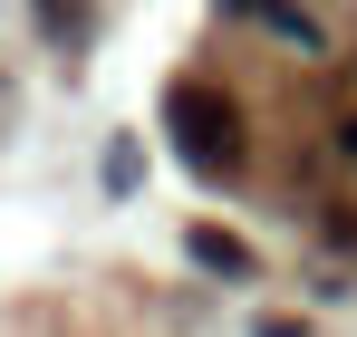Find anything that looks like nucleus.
Masks as SVG:
<instances>
[{"mask_svg": "<svg viewBox=\"0 0 357 337\" xmlns=\"http://www.w3.org/2000/svg\"><path fill=\"white\" fill-rule=\"evenodd\" d=\"M165 135H174L183 164L213 173V183H232L241 155H251V125H241V107L222 87H174V97H165Z\"/></svg>", "mask_w": 357, "mask_h": 337, "instance_id": "1", "label": "nucleus"}, {"mask_svg": "<svg viewBox=\"0 0 357 337\" xmlns=\"http://www.w3.org/2000/svg\"><path fill=\"white\" fill-rule=\"evenodd\" d=\"M183 251H193L213 280H251V270H261V260H251V241H241V231H222V222H193V231H183Z\"/></svg>", "mask_w": 357, "mask_h": 337, "instance_id": "2", "label": "nucleus"}, {"mask_svg": "<svg viewBox=\"0 0 357 337\" xmlns=\"http://www.w3.org/2000/svg\"><path fill=\"white\" fill-rule=\"evenodd\" d=\"M39 29H49L59 49H87V29H97V0H39Z\"/></svg>", "mask_w": 357, "mask_h": 337, "instance_id": "3", "label": "nucleus"}, {"mask_svg": "<svg viewBox=\"0 0 357 337\" xmlns=\"http://www.w3.org/2000/svg\"><path fill=\"white\" fill-rule=\"evenodd\" d=\"M107 193H135V145H107Z\"/></svg>", "mask_w": 357, "mask_h": 337, "instance_id": "4", "label": "nucleus"}, {"mask_svg": "<svg viewBox=\"0 0 357 337\" xmlns=\"http://www.w3.org/2000/svg\"><path fill=\"white\" fill-rule=\"evenodd\" d=\"M319 222H328V241H338V251H357V203H328Z\"/></svg>", "mask_w": 357, "mask_h": 337, "instance_id": "5", "label": "nucleus"}, {"mask_svg": "<svg viewBox=\"0 0 357 337\" xmlns=\"http://www.w3.org/2000/svg\"><path fill=\"white\" fill-rule=\"evenodd\" d=\"M251 337H309V328H299V318H261Z\"/></svg>", "mask_w": 357, "mask_h": 337, "instance_id": "6", "label": "nucleus"}, {"mask_svg": "<svg viewBox=\"0 0 357 337\" xmlns=\"http://www.w3.org/2000/svg\"><path fill=\"white\" fill-rule=\"evenodd\" d=\"M338 155H357V116H338Z\"/></svg>", "mask_w": 357, "mask_h": 337, "instance_id": "7", "label": "nucleus"}, {"mask_svg": "<svg viewBox=\"0 0 357 337\" xmlns=\"http://www.w3.org/2000/svg\"><path fill=\"white\" fill-rule=\"evenodd\" d=\"M222 10H271V0H222Z\"/></svg>", "mask_w": 357, "mask_h": 337, "instance_id": "8", "label": "nucleus"}]
</instances>
